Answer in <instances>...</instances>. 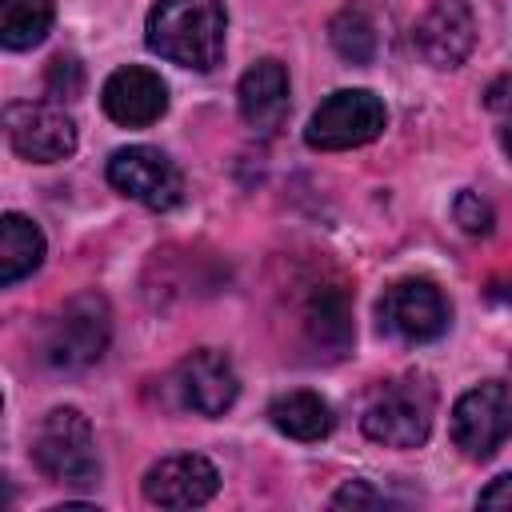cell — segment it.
<instances>
[{
	"label": "cell",
	"instance_id": "20",
	"mask_svg": "<svg viewBox=\"0 0 512 512\" xmlns=\"http://www.w3.org/2000/svg\"><path fill=\"white\" fill-rule=\"evenodd\" d=\"M452 212H456V224H460L464 232H472V236H480V232L492 228V208H488V200H480L476 192H460Z\"/></svg>",
	"mask_w": 512,
	"mask_h": 512
},
{
	"label": "cell",
	"instance_id": "2",
	"mask_svg": "<svg viewBox=\"0 0 512 512\" xmlns=\"http://www.w3.org/2000/svg\"><path fill=\"white\" fill-rule=\"evenodd\" d=\"M32 460L52 484H64V488L96 484L100 460H96L88 416L76 408H52L32 436Z\"/></svg>",
	"mask_w": 512,
	"mask_h": 512
},
{
	"label": "cell",
	"instance_id": "23",
	"mask_svg": "<svg viewBox=\"0 0 512 512\" xmlns=\"http://www.w3.org/2000/svg\"><path fill=\"white\" fill-rule=\"evenodd\" d=\"M480 508H512V472L508 476H496L480 492Z\"/></svg>",
	"mask_w": 512,
	"mask_h": 512
},
{
	"label": "cell",
	"instance_id": "15",
	"mask_svg": "<svg viewBox=\"0 0 512 512\" xmlns=\"http://www.w3.org/2000/svg\"><path fill=\"white\" fill-rule=\"evenodd\" d=\"M304 332L328 356H344L352 344V312L340 288H316L304 304Z\"/></svg>",
	"mask_w": 512,
	"mask_h": 512
},
{
	"label": "cell",
	"instance_id": "6",
	"mask_svg": "<svg viewBox=\"0 0 512 512\" xmlns=\"http://www.w3.org/2000/svg\"><path fill=\"white\" fill-rule=\"evenodd\" d=\"M512 436V388L500 380H484L468 388L452 408V444L472 456L488 460Z\"/></svg>",
	"mask_w": 512,
	"mask_h": 512
},
{
	"label": "cell",
	"instance_id": "18",
	"mask_svg": "<svg viewBox=\"0 0 512 512\" xmlns=\"http://www.w3.org/2000/svg\"><path fill=\"white\" fill-rule=\"evenodd\" d=\"M56 4L52 0H0V40L12 52L40 44L52 28Z\"/></svg>",
	"mask_w": 512,
	"mask_h": 512
},
{
	"label": "cell",
	"instance_id": "19",
	"mask_svg": "<svg viewBox=\"0 0 512 512\" xmlns=\"http://www.w3.org/2000/svg\"><path fill=\"white\" fill-rule=\"evenodd\" d=\"M328 36H332V48L348 64H368L376 56V28H372V20H368L364 8H344L328 24Z\"/></svg>",
	"mask_w": 512,
	"mask_h": 512
},
{
	"label": "cell",
	"instance_id": "10",
	"mask_svg": "<svg viewBox=\"0 0 512 512\" xmlns=\"http://www.w3.org/2000/svg\"><path fill=\"white\" fill-rule=\"evenodd\" d=\"M172 384H176L180 404L200 412V416H224L236 404V392H240L232 360L224 352H216V348H200V352L184 356L176 364Z\"/></svg>",
	"mask_w": 512,
	"mask_h": 512
},
{
	"label": "cell",
	"instance_id": "9",
	"mask_svg": "<svg viewBox=\"0 0 512 512\" xmlns=\"http://www.w3.org/2000/svg\"><path fill=\"white\" fill-rule=\"evenodd\" d=\"M380 328L404 344L436 340L448 328V300L432 280H396L376 304Z\"/></svg>",
	"mask_w": 512,
	"mask_h": 512
},
{
	"label": "cell",
	"instance_id": "11",
	"mask_svg": "<svg viewBox=\"0 0 512 512\" xmlns=\"http://www.w3.org/2000/svg\"><path fill=\"white\" fill-rule=\"evenodd\" d=\"M416 52L432 68H456L476 44V20L464 0H432L428 12L412 28Z\"/></svg>",
	"mask_w": 512,
	"mask_h": 512
},
{
	"label": "cell",
	"instance_id": "24",
	"mask_svg": "<svg viewBox=\"0 0 512 512\" xmlns=\"http://www.w3.org/2000/svg\"><path fill=\"white\" fill-rule=\"evenodd\" d=\"M488 108H492V112H512V76H500V80L488 88Z\"/></svg>",
	"mask_w": 512,
	"mask_h": 512
},
{
	"label": "cell",
	"instance_id": "16",
	"mask_svg": "<svg viewBox=\"0 0 512 512\" xmlns=\"http://www.w3.org/2000/svg\"><path fill=\"white\" fill-rule=\"evenodd\" d=\"M44 260V232L20 216V212H4L0 220V284H16L28 272H36Z\"/></svg>",
	"mask_w": 512,
	"mask_h": 512
},
{
	"label": "cell",
	"instance_id": "4",
	"mask_svg": "<svg viewBox=\"0 0 512 512\" xmlns=\"http://www.w3.org/2000/svg\"><path fill=\"white\" fill-rule=\"evenodd\" d=\"M108 336H112V316H108V304L104 296L96 292H80L72 296L44 328V360L60 372H76V368H88L104 356L108 348Z\"/></svg>",
	"mask_w": 512,
	"mask_h": 512
},
{
	"label": "cell",
	"instance_id": "7",
	"mask_svg": "<svg viewBox=\"0 0 512 512\" xmlns=\"http://www.w3.org/2000/svg\"><path fill=\"white\" fill-rule=\"evenodd\" d=\"M108 184L116 192H124L128 200L152 208V212H168L184 196L180 168L160 148H152V144H132V148L112 152V160H108Z\"/></svg>",
	"mask_w": 512,
	"mask_h": 512
},
{
	"label": "cell",
	"instance_id": "1",
	"mask_svg": "<svg viewBox=\"0 0 512 512\" xmlns=\"http://www.w3.org/2000/svg\"><path fill=\"white\" fill-rule=\"evenodd\" d=\"M224 4L220 0H156L148 12V48L180 68L212 72L224 60Z\"/></svg>",
	"mask_w": 512,
	"mask_h": 512
},
{
	"label": "cell",
	"instance_id": "13",
	"mask_svg": "<svg viewBox=\"0 0 512 512\" xmlns=\"http://www.w3.org/2000/svg\"><path fill=\"white\" fill-rule=\"evenodd\" d=\"M100 104L104 112L124 124V128H148L164 116L168 108V84L152 72V68H140V64H128V68H116L104 88H100Z\"/></svg>",
	"mask_w": 512,
	"mask_h": 512
},
{
	"label": "cell",
	"instance_id": "21",
	"mask_svg": "<svg viewBox=\"0 0 512 512\" xmlns=\"http://www.w3.org/2000/svg\"><path fill=\"white\" fill-rule=\"evenodd\" d=\"M48 88L56 96H76L80 92V64L72 56H56L48 64Z\"/></svg>",
	"mask_w": 512,
	"mask_h": 512
},
{
	"label": "cell",
	"instance_id": "5",
	"mask_svg": "<svg viewBox=\"0 0 512 512\" xmlns=\"http://www.w3.org/2000/svg\"><path fill=\"white\" fill-rule=\"evenodd\" d=\"M384 100L368 88H340L328 100H320V108L312 112L304 140L308 148L320 152H344V148H360L368 140H376L384 132Z\"/></svg>",
	"mask_w": 512,
	"mask_h": 512
},
{
	"label": "cell",
	"instance_id": "3",
	"mask_svg": "<svg viewBox=\"0 0 512 512\" xmlns=\"http://www.w3.org/2000/svg\"><path fill=\"white\" fill-rule=\"evenodd\" d=\"M432 384L420 376H404V380H388L372 392V400L364 404L360 428L368 440L388 444V448H420L432 432Z\"/></svg>",
	"mask_w": 512,
	"mask_h": 512
},
{
	"label": "cell",
	"instance_id": "8",
	"mask_svg": "<svg viewBox=\"0 0 512 512\" xmlns=\"http://www.w3.org/2000/svg\"><path fill=\"white\" fill-rule=\"evenodd\" d=\"M4 128H8L12 152L32 160V164H56V160L76 152V124L56 104H40V100L8 104Z\"/></svg>",
	"mask_w": 512,
	"mask_h": 512
},
{
	"label": "cell",
	"instance_id": "25",
	"mask_svg": "<svg viewBox=\"0 0 512 512\" xmlns=\"http://www.w3.org/2000/svg\"><path fill=\"white\" fill-rule=\"evenodd\" d=\"M500 144H504V152L512 156V120H508V124L500 128Z\"/></svg>",
	"mask_w": 512,
	"mask_h": 512
},
{
	"label": "cell",
	"instance_id": "17",
	"mask_svg": "<svg viewBox=\"0 0 512 512\" xmlns=\"http://www.w3.org/2000/svg\"><path fill=\"white\" fill-rule=\"evenodd\" d=\"M268 420H272L276 432H284L292 440H324L332 432L328 400H320L316 392H304V388L276 396L272 408H268Z\"/></svg>",
	"mask_w": 512,
	"mask_h": 512
},
{
	"label": "cell",
	"instance_id": "22",
	"mask_svg": "<svg viewBox=\"0 0 512 512\" xmlns=\"http://www.w3.org/2000/svg\"><path fill=\"white\" fill-rule=\"evenodd\" d=\"M332 504H336V508H380V504H384V496H380V492H372L364 480H348V484L332 496Z\"/></svg>",
	"mask_w": 512,
	"mask_h": 512
},
{
	"label": "cell",
	"instance_id": "12",
	"mask_svg": "<svg viewBox=\"0 0 512 512\" xmlns=\"http://www.w3.org/2000/svg\"><path fill=\"white\" fill-rule=\"evenodd\" d=\"M216 488H220L216 468L196 452L164 456L144 476V496L156 508H200L216 496Z\"/></svg>",
	"mask_w": 512,
	"mask_h": 512
},
{
	"label": "cell",
	"instance_id": "14",
	"mask_svg": "<svg viewBox=\"0 0 512 512\" xmlns=\"http://www.w3.org/2000/svg\"><path fill=\"white\" fill-rule=\"evenodd\" d=\"M236 104H240V116L252 132H260V136L280 132L288 120V72H284V64L280 60H256L240 76Z\"/></svg>",
	"mask_w": 512,
	"mask_h": 512
}]
</instances>
